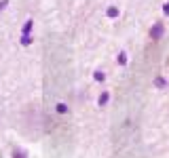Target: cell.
<instances>
[{"mask_svg": "<svg viewBox=\"0 0 169 158\" xmlns=\"http://www.w3.org/2000/svg\"><path fill=\"white\" fill-rule=\"evenodd\" d=\"M163 32H165V28H163L161 23H156V25H152V30H150V36H152V40H159V38L163 36Z\"/></svg>", "mask_w": 169, "mask_h": 158, "instance_id": "cell-1", "label": "cell"}, {"mask_svg": "<svg viewBox=\"0 0 169 158\" xmlns=\"http://www.w3.org/2000/svg\"><path fill=\"white\" fill-rule=\"evenodd\" d=\"M57 112H59V114H68V105L66 103H57Z\"/></svg>", "mask_w": 169, "mask_h": 158, "instance_id": "cell-2", "label": "cell"}, {"mask_svg": "<svg viewBox=\"0 0 169 158\" xmlns=\"http://www.w3.org/2000/svg\"><path fill=\"white\" fill-rule=\"evenodd\" d=\"M116 15H118V9L116 6H110L108 9V17H116Z\"/></svg>", "mask_w": 169, "mask_h": 158, "instance_id": "cell-3", "label": "cell"}, {"mask_svg": "<svg viewBox=\"0 0 169 158\" xmlns=\"http://www.w3.org/2000/svg\"><path fill=\"white\" fill-rule=\"evenodd\" d=\"M118 63H121V66H125V63H127V57H125V53H121V55H118Z\"/></svg>", "mask_w": 169, "mask_h": 158, "instance_id": "cell-4", "label": "cell"}, {"mask_svg": "<svg viewBox=\"0 0 169 158\" xmlns=\"http://www.w3.org/2000/svg\"><path fill=\"white\" fill-rule=\"evenodd\" d=\"M104 103H108V93H104V95L99 97V105H104Z\"/></svg>", "mask_w": 169, "mask_h": 158, "instance_id": "cell-5", "label": "cell"}, {"mask_svg": "<svg viewBox=\"0 0 169 158\" xmlns=\"http://www.w3.org/2000/svg\"><path fill=\"white\" fill-rule=\"evenodd\" d=\"M30 30H32V21H28V23H25V28H23V34L28 36V32H30Z\"/></svg>", "mask_w": 169, "mask_h": 158, "instance_id": "cell-6", "label": "cell"}, {"mask_svg": "<svg viewBox=\"0 0 169 158\" xmlns=\"http://www.w3.org/2000/svg\"><path fill=\"white\" fill-rule=\"evenodd\" d=\"M106 76H104V72H95V80H104Z\"/></svg>", "mask_w": 169, "mask_h": 158, "instance_id": "cell-7", "label": "cell"}, {"mask_svg": "<svg viewBox=\"0 0 169 158\" xmlns=\"http://www.w3.org/2000/svg\"><path fill=\"white\" fill-rule=\"evenodd\" d=\"M156 87H165V80L163 78H156Z\"/></svg>", "mask_w": 169, "mask_h": 158, "instance_id": "cell-8", "label": "cell"}, {"mask_svg": "<svg viewBox=\"0 0 169 158\" xmlns=\"http://www.w3.org/2000/svg\"><path fill=\"white\" fill-rule=\"evenodd\" d=\"M163 11H165V15H169V4H165V6H163Z\"/></svg>", "mask_w": 169, "mask_h": 158, "instance_id": "cell-9", "label": "cell"}]
</instances>
